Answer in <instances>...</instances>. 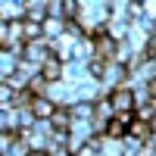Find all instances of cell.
<instances>
[{
    "label": "cell",
    "instance_id": "1",
    "mask_svg": "<svg viewBox=\"0 0 156 156\" xmlns=\"http://www.w3.org/2000/svg\"><path fill=\"white\" fill-rule=\"evenodd\" d=\"M106 97H109V103H112V109H115V112H131V109L137 106V103H134V90H131V84H128V81L115 84Z\"/></svg>",
    "mask_w": 156,
    "mask_h": 156
},
{
    "label": "cell",
    "instance_id": "2",
    "mask_svg": "<svg viewBox=\"0 0 156 156\" xmlns=\"http://www.w3.org/2000/svg\"><path fill=\"white\" fill-rule=\"evenodd\" d=\"M53 53V47H50V41L47 37H37V41H25V50H22V56L28 59V62H37V66H41V62Z\"/></svg>",
    "mask_w": 156,
    "mask_h": 156
},
{
    "label": "cell",
    "instance_id": "3",
    "mask_svg": "<svg viewBox=\"0 0 156 156\" xmlns=\"http://www.w3.org/2000/svg\"><path fill=\"white\" fill-rule=\"evenodd\" d=\"M31 112H34V119H50L53 115V109H56V103L50 100L47 94H34L31 97V106H28Z\"/></svg>",
    "mask_w": 156,
    "mask_h": 156
},
{
    "label": "cell",
    "instance_id": "4",
    "mask_svg": "<svg viewBox=\"0 0 156 156\" xmlns=\"http://www.w3.org/2000/svg\"><path fill=\"white\" fill-rule=\"evenodd\" d=\"M62 66H66V62H62L56 53H50V56L41 62V75L47 78V81H62Z\"/></svg>",
    "mask_w": 156,
    "mask_h": 156
},
{
    "label": "cell",
    "instance_id": "5",
    "mask_svg": "<svg viewBox=\"0 0 156 156\" xmlns=\"http://www.w3.org/2000/svg\"><path fill=\"white\" fill-rule=\"evenodd\" d=\"M62 31H66V19H62V16H47L44 19V37H47V41L59 37Z\"/></svg>",
    "mask_w": 156,
    "mask_h": 156
},
{
    "label": "cell",
    "instance_id": "6",
    "mask_svg": "<svg viewBox=\"0 0 156 156\" xmlns=\"http://www.w3.org/2000/svg\"><path fill=\"white\" fill-rule=\"evenodd\" d=\"M69 109H72V119H81V122L94 119V100H75Z\"/></svg>",
    "mask_w": 156,
    "mask_h": 156
},
{
    "label": "cell",
    "instance_id": "7",
    "mask_svg": "<svg viewBox=\"0 0 156 156\" xmlns=\"http://www.w3.org/2000/svg\"><path fill=\"white\" fill-rule=\"evenodd\" d=\"M22 37H25V41H37V37H44V25L22 16Z\"/></svg>",
    "mask_w": 156,
    "mask_h": 156
},
{
    "label": "cell",
    "instance_id": "8",
    "mask_svg": "<svg viewBox=\"0 0 156 156\" xmlns=\"http://www.w3.org/2000/svg\"><path fill=\"white\" fill-rule=\"evenodd\" d=\"M56 6H59L62 19H75L78 12H81V0H56Z\"/></svg>",
    "mask_w": 156,
    "mask_h": 156
},
{
    "label": "cell",
    "instance_id": "9",
    "mask_svg": "<svg viewBox=\"0 0 156 156\" xmlns=\"http://www.w3.org/2000/svg\"><path fill=\"white\" fill-rule=\"evenodd\" d=\"M16 90H19V87H12L9 78H3V81H0V106H12V97H16Z\"/></svg>",
    "mask_w": 156,
    "mask_h": 156
},
{
    "label": "cell",
    "instance_id": "10",
    "mask_svg": "<svg viewBox=\"0 0 156 156\" xmlns=\"http://www.w3.org/2000/svg\"><path fill=\"white\" fill-rule=\"evenodd\" d=\"M25 87H28L31 94H47V87H50V81H47V78H44L41 72H34V75L28 78V84H25Z\"/></svg>",
    "mask_w": 156,
    "mask_h": 156
},
{
    "label": "cell",
    "instance_id": "11",
    "mask_svg": "<svg viewBox=\"0 0 156 156\" xmlns=\"http://www.w3.org/2000/svg\"><path fill=\"white\" fill-rule=\"evenodd\" d=\"M25 156H47V150H28Z\"/></svg>",
    "mask_w": 156,
    "mask_h": 156
},
{
    "label": "cell",
    "instance_id": "12",
    "mask_svg": "<svg viewBox=\"0 0 156 156\" xmlns=\"http://www.w3.org/2000/svg\"><path fill=\"white\" fill-rule=\"evenodd\" d=\"M0 19H3V16H0Z\"/></svg>",
    "mask_w": 156,
    "mask_h": 156
}]
</instances>
